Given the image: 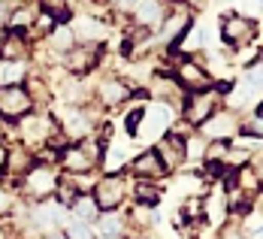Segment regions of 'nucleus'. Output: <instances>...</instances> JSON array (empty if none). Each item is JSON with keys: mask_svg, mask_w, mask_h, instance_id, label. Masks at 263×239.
Listing matches in <instances>:
<instances>
[{"mask_svg": "<svg viewBox=\"0 0 263 239\" xmlns=\"http://www.w3.org/2000/svg\"><path fill=\"white\" fill-rule=\"evenodd\" d=\"M103 149L100 142H94V139H79V142H70V145H64L61 149V170L64 173H70V176H79V173H94L97 170V163L103 160Z\"/></svg>", "mask_w": 263, "mask_h": 239, "instance_id": "nucleus-1", "label": "nucleus"}, {"mask_svg": "<svg viewBox=\"0 0 263 239\" xmlns=\"http://www.w3.org/2000/svg\"><path fill=\"white\" fill-rule=\"evenodd\" d=\"M130 182L121 176V173H106L100 182H94V188H91V197H94V203H97V209H103V212H109V209H118L127 197H130Z\"/></svg>", "mask_w": 263, "mask_h": 239, "instance_id": "nucleus-2", "label": "nucleus"}, {"mask_svg": "<svg viewBox=\"0 0 263 239\" xmlns=\"http://www.w3.org/2000/svg\"><path fill=\"white\" fill-rule=\"evenodd\" d=\"M221 106V91L218 88H206V91H191V97H184L182 112H184V121L191 127H200L206 124L212 115L218 112Z\"/></svg>", "mask_w": 263, "mask_h": 239, "instance_id": "nucleus-3", "label": "nucleus"}, {"mask_svg": "<svg viewBox=\"0 0 263 239\" xmlns=\"http://www.w3.org/2000/svg\"><path fill=\"white\" fill-rule=\"evenodd\" d=\"M54 133H58V121H54L52 115H43V112H27L25 118L18 121V136L25 139L27 149L49 145V139H52Z\"/></svg>", "mask_w": 263, "mask_h": 239, "instance_id": "nucleus-4", "label": "nucleus"}, {"mask_svg": "<svg viewBox=\"0 0 263 239\" xmlns=\"http://www.w3.org/2000/svg\"><path fill=\"white\" fill-rule=\"evenodd\" d=\"M58 179H61V173L54 167H49V163H33L25 176H22V191H25L27 197H33V200H49L54 194V188H58Z\"/></svg>", "mask_w": 263, "mask_h": 239, "instance_id": "nucleus-5", "label": "nucleus"}, {"mask_svg": "<svg viewBox=\"0 0 263 239\" xmlns=\"http://www.w3.org/2000/svg\"><path fill=\"white\" fill-rule=\"evenodd\" d=\"M173 131V109L166 103H155V106L142 109V121L136 124L133 136L139 139H160Z\"/></svg>", "mask_w": 263, "mask_h": 239, "instance_id": "nucleus-6", "label": "nucleus"}, {"mask_svg": "<svg viewBox=\"0 0 263 239\" xmlns=\"http://www.w3.org/2000/svg\"><path fill=\"white\" fill-rule=\"evenodd\" d=\"M27 112H33V100L22 85H0V118L3 121H18Z\"/></svg>", "mask_w": 263, "mask_h": 239, "instance_id": "nucleus-7", "label": "nucleus"}, {"mask_svg": "<svg viewBox=\"0 0 263 239\" xmlns=\"http://www.w3.org/2000/svg\"><path fill=\"white\" fill-rule=\"evenodd\" d=\"M221 36L227 46H248L254 36H257V22L251 15H242V12H233V15H224L221 19Z\"/></svg>", "mask_w": 263, "mask_h": 239, "instance_id": "nucleus-8", "label": "nucleus"}, {"mask_svg": "<svg viewBox=\"0 0 263 239\" xmlns=\"http://www.w3.org/2000/svg\"><path fill=\"white\" fill-rule=\"evenodd\" d=\"M64 61V67L73 73V76H85V73H91L94 67H97V61H100V46L97 43H79V46H73L70 52L61 58Z\"/></svg>", "mask_w": 263, "mask_h": 239, "instance_id": "nucleus-9", "label": "nucleus"}, {"mask_svg": "<svg viewBox=\"0 0 263 239\" xmlns=\"http://www.w3.org/2000/svg\"><path fill=\"white\" fill-rule=\"evenodd\" d=\"M176 82L182 85L184 91H206L212 88V76L203 64H197L194 58H184L176 64Z\"/></svg>", "mask_w": 263, "mask_h": 239, "instance_id": "nucleus-10", "label": "nucleus"}, {"mask_svg": "<svg viewBox=\"0 0 263 239\" xmlns=\"http://www.w3.org/2000/svg\"><path fill=\"white\" fill-rule=\"evenodd\" d=\"M155 152H158L160 163H163V170H179L184 160H187V149H184V136L179 133H166V136H160L158 145H155Z\"/></svg>", "mask_w": 263, "mask_h": 239, "instance_id": "nucleus-11", "label": "nucleus"}, {"mask_svg": "<svg viewBox=\"0 0 263 239\" xmlns=\"http://www.w3.org/2000/svg\"><path fill=\"white\" fill-rule=\"evenodd\" d=\"M58 127L64 131V136H70L73 142H79V139H88V136H91L94 121L88 118V112H85V109L73 106V109H64V115H61Z\"/></svg>", "mask_w": 263, "mask_h": 239, "instance_id": "nucleus-12", "label": "nucleus"}, {"mask_svg": "<svg viewBox=\"0 0 263 239\" xmlns=\"http://www.w3.org/2000/svg\"><path fill=\"white\" fill-rule=\"evenodd\" d=\"M148 94L158 103H184V88L170 73H155L148 79Z\"/></svg>", "mask_w": 263, "mask_h": 239, "instance_id": "nucleus-13", "label": "nucleus"}, {"mask_svg": "<svg viewBox=\"0 0 263 239\" xmlns=\"http://www.w3.org/2000/svg\"><path fill=\"white\" fill-rule=\"evenodd\" d=\"M200 133L206 139H230L233 133H239V118L233 109H221L215 112L206 124H200Z\"/></svg>", "mask_w": 263, "mask_h": 239, "instance_id": "nucleus-14", "label": "nucleus"}, {"mask_svg": "<svg viewBox=\"0 0 263 239\" xmlns=\"http://www.w3.org/2000/svg\"><path fill=\"white\" fill-rule=\"evenodd\" d=\"M191 25V9L184 6V3H179V6H173V12H166V19H163V25L158 27L160 33V43L163 46H176V40L184 33V27Z\"/></svg>", "mask_w": 263, "mask_h": 239, "instance_id": "nucleus-15", "label": "nucleus"}, {"mask_svg": "<svg viewBox=\"0 0 263 239\" xmlns=\"http://www.w3.org/2000/svg\"><path fill=\"white\" fill-rule=\"evenodd\" d=\"M133 22L139 27H148V30H158L166 19V6L163 0H136L133 3Z\"/></svg>", "mask_w": 263, "mask_h": 239, "instance_id": "nucleus-16", "label": "nucleus"}, {"mask_svg": "<svg viewBox=\"0 0 263 239\" xmlns=\"http://www.w3.org/2000/svg\"><path fill=\"white\" fill-rule=\"evenodd\" d=\"M203 218L209 224H227L230 218V203H227V188H215L203 197Z\"/></svg>", "mask_w": 263, "mask_h": 239, "instance_id": "nucleus-17", "label": "nucleus"}, {"mask_svg": "<svg viewBox=\"0 0 263 239\" xmlns=\"http://www.w3.org/2000/svg\"><path fill=\"white\" fill-rule=\"evenodd\" d=\"M230 185L239 188L245 197H257L260 194V188H263V176H260V170L257 167H251V163H242V167H236L233 170V176H230Z\"/></svg>", "mask_w": 263, "mask_h": 239, "instance_id": "nucleus-18", "label": "nucleus"}, {"mask_svg": "<svg viewBox=\"0 0 263 239\" xmlns=\"http://www.w3.org/2000/svg\"><path fill=\"white\" fill-rule=\"evenodd\" d=\"M130 82H124L121 76H106L100 85H97V94L106 106H118V103H127L130 100Z\"/></svg>", "mask_w": 263, "mask_h": 239, "instance_id": "nucleus-19", "label": "nucleus"}, {"mask_svg": "<svg viewBox=\"0 0 263 239\" xmlns=\"http://www.w3.org/2000/svg\"><path fill=\"white\" fill-rule=\"evenodd\" d=\"M130 173L136 176V179H145V182H155V179H160L166 170H163V163H160L158 152L155 149H148V152H139L136 158H133L130 163Z\"/></svg>", "mask_w": 263, "mask_h": 239, "instance_id": "nucleus-20", "label": "nucleus"}, {"mask_svg": "<svg viewBox=\"0 0 263 239\" xmlns=\"http://www.w3.org/2000/svg\"><path fill=\"white\" fill-rule=\"evenodd\" d=\"M33 163H36V160H33V149H27L25 142H15V145H9V152H6V170H3V173L22 179Z\"/></svg>", "mask_w": 263, "mask_h": 239, "instance_id": "nucleus-21", "label": "nucleus"}, {"mask_svg": "<svg viewBox=\"0 0 263 239\" xmlns=\"http://www.w3.org/2000/svg\"><path fill=\"white\" fill-rule=\"evenodd\" d=\"M73 27V36L79 40V43H103L106 33H109V27L103 22H97V19H91V15H82Z\"/></svg>", "mask_w": 263, "mask_h": 239, "instance_id": "nucleus-22", "label": "nucleus"}, {"mask_svg": "<svg viewBox=\"0 0 263 239\" xmlns=\"http://www.w3.org/2000/svg\"><path fill=\"white\" fill-rule=\"evenodd\" d=\"M27 54V36L22 30H9L0 40V61H25Z\"/></svg>", "mask_w": 263, "mask_h": 239, "instance_id": "nucleus-23", "label": "nucleus"}, {"mask_svg": "<svg viewBox=\"0 0 263 239\" xmlns=\"http://www.w3.org/2000/svg\"><path fill=\"white\" fill-rule=\"evenodd\" d=\"M46 46H49L54 54H61V58H64V54L76 46L73 27H70V25H54L52 30H49V36H46Z\"/></svg>", "mask_w": 263, "mask_h": 239, "instance_id": "nucleus-24", "label": "nucleus"}, {"mask_svg": "<svg viewBox=\"0 0 263 239\" xmlns=\"http://www.w3.org/2000/svg\"><path fill=\"white\" fill-rule=\"evenodd\" d=\"M200 49H206V30H203V25H187L184 33L176 40V52L191 54V52H200Z\"/></svg>", "mask_w": 263, "mask_h": 239, "instance_id": "nucleus-25", "label": "nucleus"}, {"mask_svg": "<svg viewBox=\"0 0 263 239\" xmlns=\"http://www.w3.org/2000/svg\"><path fill=\"white\" fill-rule=\"evenodd\" d=\"M124 218L115 212V209H109V212H103V215H97V230L103 233L106 239H115V236H121L124 233Z\"/></svg>", "mask_w": 263, "mask_h": 239, "instance_id": "nucleus-26", "label": "nucleus"}, {"mask_svg": "<svg viewBox=\"0 0 263 239\" xmlns=\"http://www.w3.org/2000/svg\"><path fill=\"white\" fill-rule=\"evenodd\" d=\"M70 209H73V218H79V221H85V224H88V221H94L97 212H100L91 194H79V197L70 203Z\"/></svg>", "mask_w": 263, "mask_h": 239, "instance_id": "nucleus-27", "label": "nucleus"}, {"mask_svg": "<svg viewBox=\"0 0 263 239\" xmlns=\"http://www.w3.org/2000/svg\"><path fill=\"white\" fill-rule=\"evenodd\" d=\"M133 197H136V203H142V206H155L160 200V188L155 182H145V179H136V185H133Z\"/></svg>", "mask_w": 263, "mask_h": 239, "instance_id": "nucleus-28", "label": "nucleus"}, {"mask_svg": "<svg viewBox=\"0 0 263 239\" xmlns=\"http://www.w3.org/2000/svg\"><path fill=\"white\" fill-rule=\"evenodd\" d=\"M182 218L184 221H203V197L194 194V197H184L182 203Z\"/></svg>", "mask_w": 263, "mask_h": 239, "instance_id": "nucleus-29", "label": "nucleus"}, {"mask_svg": "<svg viewBox=\"0 0 263 239\" xmlns=\"http://www.w3.org/2000/svg\"><path fill=\"white\" fill-rule=\"evenodd\" d=\"M200 188H203V179L200 176H179L176 179V191L182 194V197H194V194H200Z\"/></svg>", "mask_w": 263, "mask_h": 239, "instance_id": "nucleus-30", "label": "nucleus"}, {"mask_svg": "<svg viewBox=\"0 0 263 239\" xmlns=\"http://www.w3.org/2000/svg\"><path fill=\"white\" fill-rule=\"evenodd\" d=\"M239 131L245 133V136H251V139H263V115H260V112L248 115V118L239 124Z\"/></svg>", "mask_w": 263, "mask_h": 239, "instance_id": "nucleus-31", "label": "nucleus"}, {"mask_svg": "<svg viewBox=\"0 0 263 239\" xmlns=\"http://www.w3.org/2000/svg\"><path fill=\"white\" fill-rule=\"evenodd\" d=\"M64 236L67 239H94V230L85 221H70V227L64 230Z\"/></svg>", "mask_w": 263, "mask_h": 239, "instance_id": "nucleus-32", "label": "nucleus"}, {"mask_svg": "<svg viewBox=\"0 0 263 239\" xmlns=\"http://www.w3.org/2000/svg\"><path fill=\"white\" fill-rule=\"evenodd\" d=\"M245 82H248L254 91H257V88H263V58H260V61H254V64L245 70Z\"/></svg>", "mask_w": 263, "mask_h": 239, "instance_id": "nucleus-33", "label": "nucleus"}, {"mask_svg": "<svg viewBox=\"0 0 263 239\" xmlns=\"http://www.w3.org/2000/svg\"><path fill=\"white\" fill-rule=\"evenodd\" d=\"M12 12H15V0H0V27L9 25Z\"/></svg>", "mask_w": 263, "mask_h": 239, "instance_id": "nucleus-34", "label": "nucleus"}, {"mask_svg": "<svg viewBox=\"0 0 263 239\" xmlns=\"http://www.w3.org/2000/svg\"><path fill=\"white\" fill-rule=\"evenodd\" d=\"M218 239H248L242 230H239L236 224H224V230L218 233Z\"/></svg>", "mask_w": 263, "mask_h": 239, "instance_id": "nucleus-35", "label": "nucleus"}, {"mask_svg": "<svg viewBox=\"0 0 263 239\" xmlns=\"http://www.w3.org/2000/svg\"><path fill=\"white\" fill-rule=\"evenodd\" d=\"M9 209H12V194L0 185V212H9Z\"/></svg>", "mask_w": 263, "mask_h": 239, "instance_id": "nucleus-36", "label": "nucleus"}, {"mask_svg": "<svg viewBox=\"0 0 263 239\" xmlns=\"http://www.w3.org/2000/svg\"><path fill=\"white\" fill-rule=\"evenodd\" d=\"M6 152H9V145H6V142L0 139V173L6 170Z\"/></svg>", "mask_w": 263, "mask_h": 239, "instance_id": "nucleus-37", "label": "nucleus"}, {"mask_svg": "<svg viewBox=\"0 0 263 239\" xmlns=\"http://www.w3.org/2000/svg\"><path fill=\"white\" fill-rule=\"evenodd\" d=\"M112 3H115V9H133L136 0H112Z\"/></svg>", "mask_w": 263, "mask_h": 239, "instance_id": "nucleus-38", "label": "nucleus"}, {"mask_svg": "<svg viewBox=\"0 0 263 239\" xmlns=\"http://www.w3.org/2000/svg\"><path fill=\"white\" fill-rule=\"evenodd\" d=\"M46 239H67V236H64L61 230H52V233H49V236H46Z\"/></svg>", "mask_w": 263, "mask_h": 239, "instance_id": "nucleus-39", "label": "nucleus"}, {"mask_svg": "<svg viewBox=\"0 0 263 239\" xmlns=\"http://www.w3.org/2000/svg\"><path fill=\"white\" fill-rule=\"evenodd\" d=\"M254 200H257V209H260V212H263V188H260V194H257Z\"/></svg>", "mask_w": 263, "mask_h": 239, "instance_id": "nucleus-40", "label": "nucleus"}, {"mask_svg": "<svg viewBox=\"0 0 263 239\" xmlns=\"http://www.w3.org/2000/svg\"><path fill=\"white\" fill-rule=\"evenodd\" d=\"M248 239H263V227H257V230H254V233H251Z\"/></svg>", "mask_w": 263, "mask_h": 239, "instance_id": "nucleus-41", "label": "nucleus"}, {"mask_svg": "<svg viewBox=\"0 0 263 239\" xmlns=\"http://www.w3.org/2000/svg\"><path fill=\"white\" fill-rule=\"evenodd\" d=\"M0 239H12V233H9L6 227H0Z\"/></svg>", "mask_w": 263, "mask_h": 239, "instance_id": "nucleus-42", "label": "nucleus"}, {"mask_svg": "<svg viewBox=\"0 0 263 239\" xmlns=\"http://www.w3.org/2000/svg\"><path fill=\"white\" fill-rule=\"evenodd\" d=\"M257 112H260V115H263V103H260V109H257Z\"/></svg>", "mask_w": 263, "mask_h": 239, "instance_id": "nucleus-43", "label": "nucleus"}, {"mask_svg": "<svg viewBox=\"0 0 263 239\" xmlns=\"http://www.w3.org/2000/svg\"><path fill=\"white\" fill-rule=\"evenodd\" d=\"M0 131H3V118H0Z\"/></svg>", "mask_w": 263, "mask_h": 239, "instance_id": "nucleus-44", "label": "nucleus"}, {"mask_svg": "<svg viewBox=\"0 0 263 239\" xmlns=\"http://www.w3.org/2000/svg\"><path fill=\"white\" fill-rule=\"evenodd\" d=\"M0 40H3V33H0Z\"/></svg>", "mask_w": 263, "mask_h": 239, "instance_id": "nucleus-45", "label": "nucleus"}]
</instances>
